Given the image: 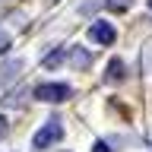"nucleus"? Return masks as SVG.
Masks as SVG:
<instances>
[{"label": "nucleus", "mask_w": 152, "mask_h": 152, "mask_svg": "<svg viewBox=\"0 0 152 152\" xmlns=\"http://www.w3.org/2000/svg\"><path fill=\"white\" fill-rule=\"evenodd\" d=\"M38 98V102H48V104H60V102H66L70 95H73V89L66 83H41V86H35V92H32Z\"/></svg>", "instance_id": "f257e3e1"}, {"label": "nucleus", "mask_w": 152, "mask_h": 152, "mask_svg": "<svg viewBox=\"0 0 152 152\" xmlns=\"http://www.w3.org/2000/svg\"><path fill=\"white\" fill-rule=\"evenodd\" d=\"M60 140H64V124H60V117H51V121L32 136V146H35V149H48V146H54V142H60Z\"/></svg>", "instance_id": "f03ea898"}, {"label": "nucleus", "mask_w": 152, "mask_h": 152, "mask_svg": "<svg viewBox=\"0 0 152 152\" xmlns=\"http://www.w3.org/2000/svg\"><path fill=\"white\" fill-rule=\"evenodd\" d=\"M89 38H92V41H98V45H114L117 32H114V26H111V22L98 19V22H92V26H89Z\"/></svg>", "instance_id": "7ed1b4c3"}, {"label": "nucleus", "mask_w": 152, "mask_h": 152, "mask_svg": "<svg viewBox=\"0 0 152 152\" xmlns=\"http://www.w3.org/2000/svg\"><path fill=\"white\" fill-rule=\"evenodd\" d=\"M19 70H22V60H10L7 66H0V83H3V86H7V83H13Z\"/></svg>", "instance_id": "20e7f679"}, {"label": "nucleus", "mask_w": 152, "mask_h": 152, "mask_svg": "<svg viewBox=\"0 0 152 152\" xmlns=\"http://www.w3.org/2000/svg\"><path fill=\"white\" fill-rule=\"evenodd\" d=\"M70 60H73V66H79V70H89V66H92V54H86V51H79V48H73Z\"/></svg>", "instance_id": "39448f33"}, {"label": "nucleus", "mask_w": 152, "mask_h": 152, "mask_svg": "<svg viewBox=\"0 0 152 152\" xmlns=\"http://www.w3.org/2000/svg\"><path fill=\"white\" fill-rule=\"evenodd\" d=\"M124 79V64L121 60H111L108 64V83H121Z\"/></svg>", "instance_id": "423d86ee"}, {"label": "nucleus", "mask_w": 152, "mask_h": 152, "mask_svg": "<svg viewBox=\"0 0 152 152\" xmlns=\"http://www.w3.org/2000/svg\"><path fill=\"white\" fill-rule=\"evenodd\" d=\"M127 3H130V0H108L111 10H127Z\"/></svg>", "instance_id": "0eeeda50"}, {"label": "nucleus", "mask_w": 152, "mask_h": 152, "mask_svg": "<svg viewBox=\"0 0 152 152\" xmlns=\"http://www.w3.org/2000/svg\"><path fill=\"white\" fill-rule=\"evenodd\" d=\"M92 152H114V149H111V146H108V142H102V140H98V142H95V146H92Z\"/></svg>", "instance_id": "6e6552de"}, {"label": "nucleus", "mask_w": 152, "mask_h": 152, "mask_svg": "<svg viewBox=\"0 0 152 152\" xmlns=\"http://www.w3.org/2000/svg\"><path fill=\"white\" fill-rule=\"evenodd\" d=\"M146 73H152V45L146 48Z\"/></svg>", "instance_id": "1a4fd4ad"}, {"label": "nucleus", "mask_w": 152, "mask_h": 152, "mask_svg": "<svg viewBox=\"0 0 152 152\" xmlns=\"http://www.w3.org/2000/svg\"><path fill=\"white\" fill-rule=\"evenodd\" d=\"M7 45H10V35L3 32V28H0V51H7Z\"/></svg>", "instance_id": "9d476101"}, {"label": "nucleus", "mask_w": 152, "mask_h": 152, "mask_svg": "<svg viewBox=\"0 0 152 152\" xmlns=\"http://www.w3.org/2000/svg\"><path fill=\"white\" fill-rule=\"evenodd\" d=\"M60 57H64V54H60V51H57V54H51V57H48L45 64H48V66H54V64H60Z\"/></svg>", "instance_id": "9b49d317"}, {"label": "nucleus", "mask_w": 152, "mask_h": 152, "mask_svg": "<svg viewBox=\"0 0 152 152\" xmlns=\"http://www.w3.org/2000/svg\"><path fill=\"white\" fill-rule=\"evenodd\" d=\"M3 124H7V121H3V117H0V133H3Z\"/></svg>", "instance_id": "f8f14e48"}, {"label": "nucleus", "mask_w": 152, "mask_h": 152, "mask_svg": "<svg viewBox=\"0 0 152 152\" xmlns=\"http://www.w3.org/2000/svg\"><path fill=\"white\" fill-rule=\"evenodd\" d=\"M149 7H152V0H149Z\"/></svg>", "instance_id": "ddd939ff"}]
</instances>
